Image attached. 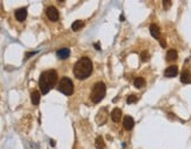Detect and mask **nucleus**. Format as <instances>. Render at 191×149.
I'll return each mask as SVG.
<instances>
[{"label":"nucleus","instance_id":"obj_14","mask_svg":"<svg viewBox=\"0 0 191 149\" xmlns=\"http://www.w3.org/2000/svg\"><path fill=\"white\" fill-rule=\"evenodd\" d=\"M182 83H191V73L189 71H184L181 76Z\"/></svg>","mask_w":191,"mask_h":149},{"label":"nucleus","instance_id":"obj_13","mask_svg":"<svg viewBox=\"0 0 191 149\" xmlns=\"http://www.w3.org/2000/svg\"><path fill=\"white\" fill-rule=\"evenodd\" d=\"M177 57H178V55H177V51H176V50H169L167 53H166V59L170 60V62L176 60Z\"/></svg>","mask_w":191,"mask_h":149},{"label":"nucleus","instance_id":"obj_22","mask_svg":"<svg viewBox=\"0 0 191 149\" xmlns=\"http://www.w3.org/2000/svg\"><path fill=\"white\" fill-rule=\"evenodd\" d=\"M160 45H162V46H163V47H165V42H164V40H163V39H162V40H160Z\"/></svg>","mask_w":191,"mask_h":149},{"label":"nucleus","instance_id":"obj_15","mask_svg":"<svg viewBox=\"0 0 191 149\" xmlns=\"http://www.w3.org/2000/svg\"><path fill=\"white\" fill-rule=\"evenodd\" d=\"M31 99H32V103L34 104V105H37V104H39V101H40V95H39V92L38 91H33L31 93Z\"/></svg>","mask_w":191,"mask_h":149},{"label":"nucleus","instance_id":"obj_1","mask_svg":"<svg viewBox=\"0 0 191 149\" xmlns=\"http://www.w3.org/2000/svg\"><path fill=\"white\" fill-rule=\"evenodd\" d=\"M92 69H93V65L91 59L87 57H83L74 64L73 73L78 79H85L89 76H91Z\"/></svg>","mask_w":191,"mask_h":149},{"label":"nucleus","instance_id":"obj_7","mask_svg":"<svg viewBox=\"0 0 191 149\" xmlns=\"http://www.w3.org/2000/svg\"><path fill=\"white\" fill-rule=\"evenodd\" d=\"M177 73H178V67H177L176 65H171V66H169V67L165 70L164 76L171 78V77H176Z\"/></svg>","mask_w":191,"mask_h":149},{"label":"nucleus","instance_id":"obj_19","mask_svg":"<svg viewBox=\"0 0 191 149\" xmlns=\"http://www.w3.org/2000/svg\"><path fill=\"white\" fill-rule=\"evenodd\" d=\"M127 104H131V103H136L137 102V97L134 96V95H131V96H129L126 99Z\"/></svg>","mask_w":191,"mask_h":149},{"label":"nucleus","instance_id":"obj_6","mask_svg":"<svg viewBox=\"0 0 191 149\" xmlns=\"http://www.w3.org/2000/svg\"><path fill=\"white\" fill-rule=\"evenodd\" d=\"M107 110L106 109H101L99 113H98V115L95 116V121H97V123L98 124H104L105 122H106V119H107Z\"/></svg>","mask_w":191,"mask_h":149},{"label":"nucleus","instance_id":"obj_2","mask_svg":"<svg viewBox=\"0 0 191 149\" xmlns=\"http://www.w3.org/2000/svg\"><path fill=\"white\" fill-rule=\"evenodd\" d=\"M57 79H58V73H57L56 70L44 71V72L40 75V78H39V87H40L41 92H43L44 95L47 93L50 90L56 85Z\"/></svg>","mask_w":191,"mask_h":149},{"label":"nucleus","instance_id":"obj_17","mask_svg":"<svg viewBox=\"0 0 191 149\" xmlns=\"http://www.w3.org/2000/svg\"><path fill=\"white\" fill-rule=\"evenodd\" d=\"M95 148L97 149H104L105 148V142H104V140H103V137H101V136H99V137H97V139H95Z\"/></svg>","mask_w":191,"mask_h":149},{"label":"nucleus","instance_id":"obj_8","mask_svg":"<svg viewBox=\"0 0 191 149\" xmlns=\"http://www.w3.org/2000/svg\"><path fill=\"white\" fill-rule=\"evenodd\" d=\"M15 18H17V20H19V21H24L25 19H26V17H27V11H26V8H19V10H17L15 11Z\"/></svg>","mask_w":191,"mask_h":149},{"label":"nucleus","instance_id":"obj_9","mask_svg":"<svg viewBox=\"0 0 191 149\" xmlns=\"http://www.w3.org/2000/svg\"><path fill=\"white\" fill-rule=\"evenodd\" d=\"M123 125L126 130H131L134 125V122H133V119L130 117V116H125L124 117V121H123Z\"/></svg>","mask_w":191,"mask_h":149},{"label":"nucleus","instance_id":"obj_11","mask_svg":"<svg viewBox=\"0 0 191 149\" xmlns=\"http://www.w3.org/2000/svg\"><path fill=\"white\" fill-rule=\"evenodd\" d=\"M122 117V111L119 108H115L112 111H111V119L113 122H118Z\"/></svg>","mask_w":191,"mask_h":149},{"label":"nucleus","instance_id":"obj_5","mask_svg":"<svg viewBox=\"0 0 191 149\" xmlns=\"http://www.w3.org/2000/svg\"><path fill=\"white\" fill-rule=\"evenodd\" d=\"M46 16H47V18H48L50 20H52V21H57V20L59 19V12H58V10H57L56 7H53V6H50V7L46 10Z\"/></svg>","mask_w":191,"mask_h":149},{"label":"nucleus","instance_id":"obj_12","mask_svg":"<svg viewBox=\"0 0 191 149\" xmlns=\"http://www.w3.org/2000/svg\"><path fill=\"white\" fill-rule=\"evenodd\" d=\"M150 33L152 34L154 38H159L160 31H159V27L156 24H151V25H150Z\"/></svg>","mask_w":191,"mask_h":149},{"label":"nucleus","instance_id":"obj_23","mask_svg":"<svg viewBox=\"0 0 191 149\" xmlns=\"http://www.w3.org/2000/svg\"><path fill=\"white\" fill-rule=\"evenodd\" d=\"M95 47L97 49V50H100V46H99L98 44H95Z\"/></svg>","mask_w":191,"mask_h":149},{"label":"nucleus","instance_id":"obj_18","mask_svg":"<svg viewBox=\"0 0 191 149\" xmlns=\"http://www.w3.org/2000/svg\"><path fill=\"white\" fill-rule=\"evenodd\" d=\"M84 26V21H82V20H76L73 24H72V30L73 31H79L82 27Z\"/></svg>","mask_w":191,"mask_h":149},{"label":"nucleus","instance_id":"obj_16","mask_svg":"<svg viewBox=\"0 0 191 149\" xmlns=\"http://www.w3.org/2000/svg\"><path fill=\"white\" fill-rule=\"evenodd\" d=\"M133 84H134V87L136 88H143L144 85H145V81H144V78H142V77H138V78H136L134 81H133Z\"/></svg>","mask_w":191,"mask_h":149},{"label":"nucleus","instance_id":"obj_20","mask_svg":"<svg viewBox=\"0 0 191 149\" xmlns=\"http://www.w3.org/2000/svg\"><path fill=\"white\" fill-rule=\"evenodd\" d=\"M148 58H149V53H148V51H143V52L140 53V59H142V62H146Z\"/></svg>","mask_w":191,"mask_h":149},{"label":"nucleus","instance_id":"obj_4","mask_svg":"<svg viewBox=\"0 0 191 149\" xmlns=\"http://www.w3.org/2000/svg\"><path fill=\"white\" fill-rule=\"evenodd\" d=\"M58 90L60 92H63L64 95L66 96H71L74 91V87H73V83L70 78L67 77H63L59 82V85H58Z\"/></svg>","mask_w":191,"mask_h":149},{"label":"nucleus","instance_id":"obj_3","mask_svg":"<svg viewBox=\"0 0 191 149\" xmlns=\"http://www.w3.org/2000/svg\"><path fill=\"white\" fill-rule=\"evenodd\" d=\"M105 93H106V87L103 82H98L95 83L93 89L91 91V95H90V98L93 103H98L100 102L104 97H105Z\"/></svg>","mask_w":191,"mask_h":149},{"label":"nucleus","instance_id":"obj_10","mask_svg":"<svg viewBox=\"0 0 191 149\" xmlns=\"http://www.w3.org/2000/svg\"><path fill=\"white\" fill-rule=\"evenodd\" d=\"M57 57L59 59H66L70 57V49H60L57 51Z\"/></svg>","mask_w":191,"mask_h":149},{"label":"nucleus","instance_id":"obj_21","mask_svg":"<svg viewBox=\"0 0 191 149\" xmlns=\"http://www.w3.org/2000/svg\"><path fill=\"white\" fill-rule=\"evenodd\" d=\"M163 4H164V8L166 10V8H169V7H170L171 1H169V0H167V1H166V0H164V1H163Z\"/></svg>","mask_w":191,"mask_h":149}]
</instances>
